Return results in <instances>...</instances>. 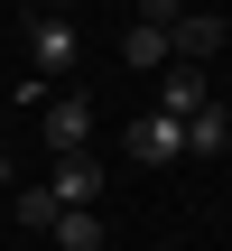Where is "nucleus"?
<instances>
[{
  "instance_id": "obj_1",
  "label": "nucleus",
  "mask_w": 232,
  "mask_h": 251,
  "mask_svg": "<svg viewBox=\"0 0 232 251\" xmlns=\"http://www.w3.org/2000/svg\"><path fill=\"white\" fill-rule=\"evenodd\" d=\"M19 37H28V56H37V84L84 65V28H74V19H56V9H28V19H19Z\"/></svg>"
},
{
  "instance_id": "obj_7",
  "label": "nucleus",
  "mask_w": 232,
  "mask_h": 251,
  "mask_svg": "<svg viewBox=\"0 0 232 251\" xmlns=\"http://www.w3.org/2000/svg\"><path fill=\"white\" fill-rule=\"evenodd\" d=\"M46 196H56L65 214H93V196H102V168H93V158H56V168H46Z\"/></svg>"
},
{
  "instance_id": "obj_6",
  "label": "nucleus",
  "mask_w": 232,
  "mask_h": 251,
  "mask_svg": "<svg viewBox=\"0 0 232 251\" xmlns=\"http://www.w3.org/2000/svg\"><path fill=\"white\" fill-rule=\"evenodd\" d=\"M158 112H167V121H195V112H214V84H205V65H167V75H158Z\"/></svg>"
},
{
  "instance_id": "obj_8",
  "label": "nucleus",
  "mask_w": 232,
  "mask_h": 251,
  "mask_svg": "<svg viewBox=\"0 0 232 251\" xmlns=\"http://www.w3.org/2000/svg\"><path fill=\"white\" fill-rule=\"evenodd\" d=\"M223 140H232V121H223V102L186 121V158H223Z\"/></svg>"
},
{
  "instance_id": "obj_9",
  "label": "nucleus",
  "mask_w": 232,
  "mask_h": 251,
  "mask_svg": "<svg viewBox=\"0 0 232 251\" xmlns=\"http://www.w3.org/2000/svg\"><path fill=\"white\" fill-rule=\"evenodd\" d=\"M9 214H19L28 233H56V214H65V205H56L46 186H19V196H9Z\"/></svg>"
},
{
  "instance_id": "obj_11",
  "label": "nucleus",
  "mask_w": 232,
  "mask_h": 251,
  "mask_svg": "<svg viewBox=\"0 0 232 251\" xmlns=\"http://www.w3.org/2000/svg\"><path fill=\"white\" fill-rule=\"evenodd\" d=\"M0 196H9V149H0Z\"/></svg>"
},
{
  "instance_id": "obj_2",
  "label": "nucleus",
  "mask_w": 232,
  "mask_h": 251,
  "mask_svg": "<svg viewBox=\"0 0 232 251\" xmlns=\"http://www.w3.org/2000/svg\"><path fill=\"white\" fill-rule=\"evenodd\" d=\"M46 149L56 158H93V102L84 93H46Z\"/></svg>"
},
{
  "instance_id": "obj_5",
  "label": "nucleus",
  "mask_w": 232,
  "mask_h": 251,
  "mask_svg": "<svg viewBox=\"0 0 232 251\" xmlns=\"http://www.w3.org/2000/svg\"><path fill=\"white\" fill-rule=\"evenodd\" d=\"M223 19H214V9H177V28H167V56H177V65H205V56H223Z\"/></svg>"
},
{
  "instance_id": "obj_10",
  "label": "nucleus",
  "mask_w": 232,
  "mask_h": 251,
  "mask_svg": "<svg viewBox=\"0 0 232 251\" xmlns=\"http://www.w3.org/2000/svg\"><path fill=\"white\" fill-rule=\"evenodd\" d=\"M56 251H102V214H56Z\"/></svg>"
},
{
  "instance_id": "obj_3",
  "label": "nucleus",
  "mask_w": 232,
  "mask_h": 251,
  "mask_svg": "<svg viewBox=\"0 0 232 251\" xmlns=\"http://www.w3.org/2000/svg\"><path fill=\"white\" fill-rule=\"evenodd\" d=\"M167 28H177V9H167V0H158V9H139V19H130V37H121V56H130L139 75H167V65H177V56H167Z\"/></svg>"
},
{
  "instance_id": "obj_4",
  "label": "nucleus",
  "mask_w": 232,
  "mask_h": 251,
  "mask_svg": "<svg viewBox=\"0 0 232 251\" xmlns=\"http://www.w3.org/2000/svg\"><path fill=\"white\" fill-rule=\"evenodd\" d=\"M130 158H139V168H177V158H186V121L139 112V121H130Z\"/></svg>"
}]
</instances>
